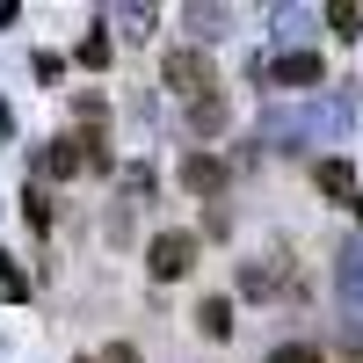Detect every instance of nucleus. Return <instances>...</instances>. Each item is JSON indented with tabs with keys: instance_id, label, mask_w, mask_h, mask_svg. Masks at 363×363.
<instances>
[{
	"instance_id": "6",
	"label": "nucleus",
	"mask_w": 363,
	"mask_h": 363,
	"mask_svg": "<svg viewBox=\"0 0 363 363\" xmlns=\"http://www.w3.org/2000/svg\"><path fill=\"white\" fill-rule=\"evenodd\" d=\"M196 327H203L211 342H225V335H233V298H203V306H196Z\"/></svg>"
},
{
	"instance_id": "16",
	"label": "nucleus",
	"mask_w": 363,
	"mask_h": 363,
	"mask_svg": "<svg viewBox=\"0 0 363 363\" xmlns=\"http://www.w3.org/2000/svg\"><path fill=\"white\" fill-rule=\"evenodd\" d=\"M356 211H363V196H356Z\"/></svg>"
},
{
	"instance_id": "1",
	"label": "nucleus",
	"mask_w": 363,
	"mask_h": 363,
	"mask_svg": "<svg viewBox=\"0 0 363 363\" xmlns=\"http://www.w3.org/2000/svg\"><path fill=\"white\" fill-rule=\"evenodd\" d=\"M160 80L174 87V95H189V102H203L211 87H218V73H211L203 51H167V58H160Z\"/></svg>"
},
{
	"instance_id": "7",
	"label": "nucleus",
	"mask_w": 363,
	"mask_h": 363,
	"mask_svg": "<svg viewBox=\"0 0 363 363\" xmlns=\"http://www.w3.org/2000/svg\"><path fill=\"white\" fill-rule=\"evenodd\" d=\"M189 131H203V138H211V131H225V102H211V95L189 102Z\"/></svg>"
},
{
	"instance_id": "13",
	"label": "nucleus",
	"mask_w": 363,
	"mask_h": 363,
	"mask_svg": "<svg viewBox=\"0 0 363 363\" xmlns=\"http://www.w3.org/2000/svg\"><path fill=\"white\" fill-rule=\"evenodd\" d=\"M0 291H8V298H22V291H29V277H22L15 262H0Z\"/></svg>"
},
{
	"instance_id": "5",
	"label": "nucleus",
	"mask_w": 363,
	"mask_h": 363,
	"mask_svg": "<svg viewBox=\"0 0 363 363\" xmlns=\"http://www.w3.org/2000/svg\"><path fill=\"white\" fill-rule=\"evenodd\" d=\"M218 182H225V167L211 160V153H189V160H182V189H189V196H218Z\"/></svg>"
},
{
	"instance_id": "14",
	"label": "nucleus",
	"mask_w": 363,
	"mask_h": 363,
	"mask_svg": "<svg viewBox=\"0 0 363 363\" xmlns=\"http://www.w3.org/2000/svg\"><path fill=\"white\" fill-rule=\"evenodd\" d=\"M95 363H138V349H131V342H109V349H102Z\"/></svg>"
},
{
	"instance_id": "15",
	"label": "nucleus",
	"mask_w": 363,
	"mask_h": 363,
	"mask_svg": "<svg viewBox=\"0 0 363 363\" xmlns=\"http://www.w3.org/2000/svg\"><path fill=\"white\" fill-rule=\"evenodd\" d=\"M80 363H95V356H80Z\"/></svg>"
},
{
	"instance_id": "12",
	"label": "nucleus",
	"mask_w": 363,
	"mask_h": 363,
	"mask_svg": "<svg viewBox=\"0 0 363 363\" xmlns=\"http://www.w3.org/2000/svg\"><path fill=\"white\" fill-rule=\"evenodd\" d=\"M80 66H109V37H87L80 44Z\"/></svg>"
},
{
	"instance_id": "8",
	"label": "nucleus",
	"mask_w": 363,
	"mask_h": 363,
	"mask_svg": "<svg viewBox=\"0 0 363 363\" xmlns=\"http://www.w3.org/2000/svg\"><path fill=\"white\" fill-rule=\"evenodd\" d=\"M22 218L37 225V233L51 225V196H44V182H29V189H22Z\"/></svg>"
},
{
	"instance_id": "9",
	"label": "nucleus",
	"mask_w": 363,
	"mask_h": 363,
	"mask_svg": "<svg viewBox=\"0 0 363 363\" xmlns=\"http://www.w3.org/2000/svg\"><path fill=\"white\" fill-rule=\"evenodd\" d=\"M349 182H356L349 160H320V189H327V196H349Z\"/></svg>"
},
{
	"instance_id": "4",
	"label": "nucleus",
	"mask_w": 363,
	"mask_h": 363,
	"mask_svg": "<svg viewBox=\"0 0 363 363\" xmlns=\"http://www.w3.org/2000/svg\"><path fill=\"white\" fill-rule=\"evenodd\" d=\"M320 51H284L277 58V87H320Z\"/></svg>"
},
{
	"instance_id": "3",
	"label": "nucleus",
	"mask_w": 363,
	"mask_h": 363,
	"mask_svg": "<svg viewBox=\"0 0 363 363\" xmlns=\"http://www.w3.org/2000/svg\"><path fill=\"white\" fill-rule=\"evenodd\" d=\"M80 167H87L80 138H51V145H44V160H37V182H44V174H51V182H73Z\"/></svg>"
},
{
	"instance_id": "11",
	"label": "nucleus",
	"mask_w": 363,
	"mask_h": 363,
	"mask_svg": "<svg viewBox=\"0 0 363 363\" xmlns=\"http://www.w3.org/2000/svg\"><path fill=\"white\" fill-rule=\"evenodd\" d=\"M327 22H335L342 37H356V29H363V8H327Z\"/></svg>"
},
{
	"instance_id": "2",
	"label": "nucleus",
	"mask_w": 363,
	"mask_h": 363,
	"mask_svg": "<svg viewBox=\"0 0 363 363\" xmlns=\"http://www.w3.org/2000/svg\"><path fill=\"white\" fill-rule=\"evenodd\" d=\"M145 269H153V284H174L196 269V233H153V247H145Z\"/></svg>"
},
{
	"instance_id": "10",
	"label": "nucleus",
	"mask_w": 363,
	"mask_h": 363,
	"mask_svg": "<svg viewBox=\"0 0 363 363\" xmlns=\"http://www.w3.org/2000/svg\"><path fill=\"white\" fill-rule=\"evenodd\" d=\"M269 363H327L313 342H291V349H269Z\"/></svg>"
}]
</instances>
